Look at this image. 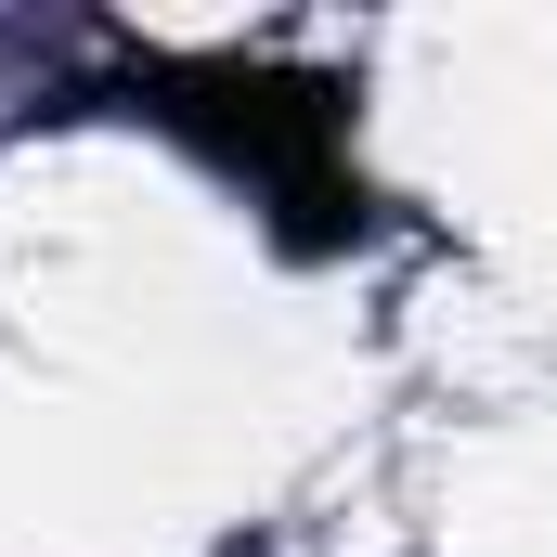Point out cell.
Returning a JSON list of instances; mask_svg holds the SVG:
<instances>
[{"instance_id":"6da1fadb","label":"cell","mask_w":557,"mask_h":557,"mask_svg":"<svg viewBox=\"0 0 557 557\" xmlns=\"http://www.w3.org/2000/svg\"><path fill=\"white\" fill-rule=\"evenodd\" d=\"M156 78L208 91V104H169V117L208 131L260 195H285L311 234H363V182H350V156H337V91L273 78V65H156Z\"/></svg>"}]
</instances>
